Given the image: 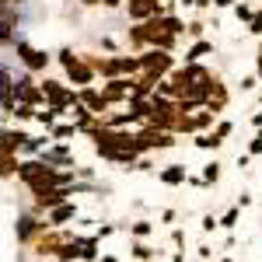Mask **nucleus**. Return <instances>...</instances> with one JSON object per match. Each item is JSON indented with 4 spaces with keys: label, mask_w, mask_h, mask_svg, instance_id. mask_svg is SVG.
Returning <instances> with one entry per match:
<instances>
[{
    "label": "nucleus",
    "mask_w": 262,
    "mask_h": 262,
    "mask_svg": "<svg viewBox=\"0 0 262 262\" xmlns=\"http://www.w3.org/2000/svg\"><path fill=\"white\" fill-rule=\"evenodd\" d=\"M140 66L150 73V77H157V73H164V70H171V56L164 53V49H150L143 60H140Z\"/></svg>",
    "instance_id": "obj_1"
},
{
    "label": "nucleus",
    "mask_w": 262,
    "mask_h": 262,
    "mask_svg": "<svg viewBox=\"0 0 262 262\" xmlns=\"http://www.w3.org/2000/svg\"><path fill=\"white\" fill-rule=\"evenodd\" d=\"M186 179H189L186 164H168V168H161V182H164V186H186Z\"/></svg>",
    "instance_id": "obj_2"
},
{
    "label": "nucleus",
    "mask_w": 262,
    "mask_h": 262,
    "mask_svg": "<svg viewBox=\"0 0 262 262\" xmlns=\"http://www.w3.org/2000/svg\"><path fill=\"white\" fill-rule=\"evenodd\" d=\"M210 53H213V42H210V39H196V42L186 49V63H199V60L210 56Z\"/></svg>",
    "instance_id": "obj_3"
},
{
    "label": "nucleus",
    "mask_w": 262,
    "mask_h": 262,
    "mask_svg": "<svg viewBox=\"0 0 262 262\" xmlns=\"http://www.w3.org/2000/svg\"><path fill=\"white\" fill-rule=\"evenodd\" d=\"M130 14L133 18H157V14H161V4H157V0H136L130 7Z\"/></svg>",
    "instance_id": "obj_4"
},
{
    "label": "nucleus",
    "mask_w": 262,
    "mask_h": 262,
    "mask_svg": "<svg viewBox=\"0 0 262 262\" xmlns=\"http://www.w3.org/2000/svg\"><path fill=\"white\" fill-rule=\"evenodd\" d=\"M231 133H234V123H231V119H220V123L213 126V140H217V143L224 147V140H227Z\"/></svg>",
    "instance_id": "obj_5"
},
{
    "label": "nucleus",
    "mask_w": 262,
    "mask_h": 262,
    "mask_svg": "<svg viewBox=\"0 0 262 262\" xmlns=\"http://www.w3.org/2000/svg\"><path fill=\"white\" fill-rule=\"evenodd\" d=\"M206 186H213V182H220V161H210V164H203V175H199Z\"/></svg>",
    "instance_id": "obj_6"
},
{
    "label": "nucleus",
    "mask_w": 262,
    "mask_h": 262,
    "mask_svg": "<svg viewBox=\"0 0 262 262\" xmlns=\"http://www.w3.org/2000/svg\"><path fill=\"white\" fill-rule=\"evenodd\" d=\"M193 143H196L199 150H217V147H220V143L213 140V133H196V140H193Z\"/></svg>",
    "instance_id": "obj_7"
},
{
    "label": "nucleus",
    "mask_w": 262,
    "mask_h": 262,
    "mask_svg": "<svg viewBox=\"0 0 262 262\" xmlns=\"http://www.w3.org/2000/svg\"><path fill=\"white\" fill-rule=\"evenodd\" d=\"M231 11H234V18H238V21H241V25H248V21H252V14H255V11H252V7H248V4H234V7H231Z\"/></svg>",
    "instance_id": "obj_8"
},
{
    "label": "nucleus",
    "mask_w": 262,
    "mask_h": 262,
    "mask_svg": "<svg viewBox=\"0 0 262 262\" xmlns=\"http://www.w3.org/2000/svg\"><path fill=\"white\" fill-rule=\"evenodd\" d=\"M238 217H241V210H238V206H231V210L217 220V227H234V224H238Z\"/></svg>",
    "instance_id": "obj_9"
},
{
    "label": "nucleus",
    "mask_w": 262,
    "mask_h": 262,
    "mask_svg": "<svg viewBox=\"0 0 262 262\" xmlns=\"http://www.w3.org/2000/svg\"><path fill=\"white\" fill-rule=\"evenodd\" d=\"M248 35H262V11L252 14V21H248Z\"/></svg>",
    "instance_id": "obj_10"
},
{
    "label": "nucleus",
    "mask_w": 262,
    "mask_h": 262,
    "mask_svg": "<svg viewBox=\"0 0 262 262\" xmlns=\"http://www.w3.org/2000/svg\"><path fill=\"white\" fill-rule=\"evenodd\" d=\"M203 28H206L203 21H189V25H186V32H189L193 39H203Z\"/></svg>",
    "instance_id": "obj_11"
},
{
    "label": "nucleus",
    "mask_w": 262,
    "mask_h": 262,
    "mask_svg": "<svg viewBox=\"0 0 262 262\" xmlns=\"http://www.w3.org/2000/svg\"><path fill=\"white\" fill-rule=\"evenodd\" d=\"M255 84H259V77H255V73H245V77H241V91H252Z\"/></svg>",
    "instance_id": "obj_12"
},
{
    "label": "nucleus",
    "mask_w": 262,
    "mask_h": 262,
    "mask_svg": "<svg viewBox=\"0 0 262 262\" xmlns=\"http://www.w3.org/2000/svg\"><path fill=\"white\" fill-rule=\"evenodd\" d=\"M203 231H206V234H213V231H217V217H213V213H206V217H203Z\"/></svg>",
    "instance_id": "obj_13"
},
{
    "label": "nucleus",
    "mask_w": 262,
    "mask_h": 262,
    "mask_svg": "<svg viewBox=\"0 0 262 262\" xmlns=\"http://www.w3.org/2000/svg\"><path fill=\"white\" fill-rule=\"evenodd\" d=\"M133 234H136V238H147V234H150V224H147V220L133 224Z\"/></svg>",
    "instance_id": "obj_14"
},
{
    "label": "nucleus",
    "mask_w": 262,
    "mask_h": 262,
    "mask_svg": "<svg viewBox=\"0 0 262 262\" xmlns=\"http://www.w3.org/2000/svg\"><path fill=\"white\" fill-rule=\"evenodd\" d=\"M248 154H262V130L252 136V143H248Z\"/></svg>",
    "instance_id": "obj_15"
},
{
    "label": "nucleus",
    "mask_w": 262,
    "mask_h": 262,
    "mask_svg": "<svg viewBox=\"0 0 262 262\" xmlns=\"http://www.w3.org/2000/svg\"><path fill=\"white\" fill-rule=\"evenodd\" d=\"M133 255H136V259H150V255H154V252H150V248H147V245H133Z\"/></svg>",
    "instance_id": "obj_16"
},
{
    "label": "nucleus",
    "mask_w": 262,
    "mask_h": 262,
    "mask_svg": "<svg viewBox=\"0 0 262 262\" xmlns=\"http://www.w3.org/2000/svg\"><path fill=\"white\" fill-rule=\"evenodd\" d=\"M66 217H73V210H70V206H63V210H56V213H53V220H66Z\"/></svg>",
    "instance_id": "obj_17"
},
{
    "label": "nucleus",
    "mask_w": 262,
    "mask_h": 262,
    "mask_svg": "<svg viewBox=\"0 0 262 262\" xmlns=\"http://www.w3.org/2000/svg\"><path fill=\"white\" fill-rule=\"evenodd\" d=\"M245 206H252V196H248V193H241V196H238V210H245Z\"/></svg>",
    "instance_id": "obj_18"
},
{
    "label": "nucleus",
    "mask_w": 262,
    "mask_h": 262,
    "mask_svg": "<svg viewBox=\"0 0 262 262\" xmlns=\"http://www.w3.org/2000/svg\"><path fill=\"white\" fill-rule=\"evenodd\" d=\"M252 164V154H238V168H248Z\"/></svg>",
    "instance_id": "obj_19"
},
{
    "label": "nucleus",
    "mask_w": 262,
    "mask_h": 262,
    "mask_svg": "<svg viewBox=\"0 0 262 262\" xmlns=\"http://www.w3.org/2000/svg\"><path fill=\"white\" fill-rule=\"evenodd\" d=\"M171 241L175 245H186V231H171Z\"/></svg>",
    "instance_id": "obj_20"
},
{
    "label": "nucleus",
    "mask_w": 262,
    "mask_h": 262,
    "mask_svg": "<svg viewBox=\"0 0 262 262\" xmlns=\"http://www.w3.org/2000/svg\"><path fill=\"white\" fill-rule=\"evenodd\" d=\"M238 0H213V7H220V11H227V7H234Z\"/></svg>",
    "instance_id": "obj_21"
},
{
    "label": "nucleus",
    "mask_w": 262,
    "mask_h": 262,
    "mask_svg": "<svg viewBox=\"0 0 262 262\" xmlns=\"http://www.w3.org/2000/svg\"><path fill=\"white\" fill-rule=\"evenodd\" d=\"M252 126H255V130H262V112H255V116H252Z\"/></svg>",
    "instance_id": "obj_22"
},
{
    "label": "nucleus",
    "mask_w": 262,
    "mask_h": 262,
    "mask_svg": "<svg viewBox=\"0 0 262 262\" xmlns=\"http://www.w3.org/2000/svg\"><path fill=\"white\" fill-rule=\"evenodd\" d=\"M210 4H213V0H196V4H193V7H199V11H206V7H210Z\"/></svg>",
    "instance_id": "obj_23"
},
{
    "label": "nucleus",
    "mask_w": 262,
    "mask_h": 262,
    "mask_svg": "<svg viewBox=\"0 0 262 262\" xmlns=\"http://www.w3.org/2000/svg\"><path fill=\"white\" fill-rule=\"evenodd\" d=\"M255 77L262 80V53H259V63H255Z\"/></svg>",
    "instance_id": "obj_24"
},
{
    "label": "nucleus",
    "mask_w": 262,
    "mask_h": 262,
    "mask_svg": "<svg viewBox=\"0 0 262 262\" xmlns=\"http://www.w3.org/2000/svg\"><path fill=\"white\" fill-rule=\"evenodd\" d=\"M179 4H182V7H193V4H196V0H179Z\"/></svg>",
    "instance_id": "obj_25"
},
{
    "label": "nucleus",
    "mask_w": 262,
    "mask_h": 262,
    "mask_svg": "<svg viewBox=\"0 0 262 262\" xmlns=\"http://www.w3.org/2000/svg\"><path fill=\"white\" fill-rule=\"evenodd\" d=\"M259 105H262V91H259Z\"/></svg>",
    "instance_id": "obj_26"
},
{
    "label": "nucleus",
    "mask_w": 262,
    "mask_h": 262,
    "mask_svg": "<svg viewBox=\"0 0 262 262\" xmlns=\"http://www.w3.org/2000/svg\"><path fill=\"white\" fill-rule=\"evenodd\" d=\"M220 262H234V259H220Z\"/></svg>",
    "instance_id": "obj_27"
},
{
    "label": "nucleus",
    "mask_w": 262,
    "mask_h": 262,
    "mask_svg": "<svg viewBox=\"0 0 262 262\" xmlns=\"http://www.w3.org/2000/svg\"><path fill=\"white\" fill-rule=\"evenodd\" d=\"M259 203H262V199H259Z\"/></svg>",
    "instance_id": "obj_28"
}]
</instances>
